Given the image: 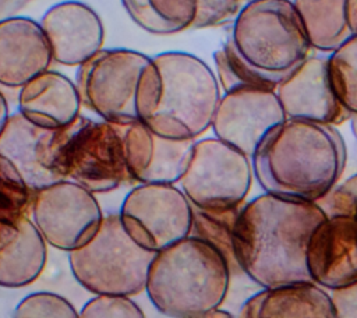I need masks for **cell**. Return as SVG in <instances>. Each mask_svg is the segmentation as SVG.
<instances>
[{"label":"cell","mask_w":357,"mask_h":318,"mask_svg":"<svg viewBox=\"0 0 357 318\" xmlns=\"http://www.w3.org/2000/svg\"><path fill=\"white\" fill-rule=\"evenodd\" d=\"M325 218L318 202L265 191L244 202L233 229L240 272L257 287L311 280L305 250L312 230Z\"/></svg>","instance_id":"cell-1"},{"label":"cell","mask_w":357,"mask_h":318,"mask_svg":"<svg viewBox=\"0 0 357 318\" xmlns=\"http://www.w3.org/2000/svg\"><path fill=\"white\" fill-rule=\"evenodd\" d=\"M346 159L336 126L296 119L273 126L251 156L265 192L307 202L321 201L339 183Z\"/></svg>","instance_id":"cell-2"},{"label":"cell","mask_w":357,"mask_h":318,"mask_svg":"<svg viewBox=\"0 0 357 318\" xmlns=\"http://www.w3.org/2000/svg\"><path fill=\"white\" fill-rule=\"evenodd\" d=\"M231 276L225 255L206 240L190 234L155 252L145 292L163 315L206 318L225 303Z\"/></svg>","instance_id":"cell-3"},{"label":"cell","mask_w":357,"mask_h":318,"mask_svg":"<svg viewBox=\"0 0 357 318\" xmlns=\"http://www.w3.org/2000/svg\"><path fill=\"white\" fill-rule=\"evenodd\" d=\"M152 59L162 77V91L156 110L142 123L167 138L198 139L211 128L222 96L216 74L185 52H163Z\"/></svg>","instance_id":"cell-4"},{"label":"cell","mask_w":357,"mask_h":318,"mask_svg":"<svg viewBox=\"0 0 357 318\" xmlns=\"http://www.w3.org/2000/svg\"><path fill=\"white\" fill-rule=\"evenodd\" d=\"M230 39L251 66L278 78L312 49L293 0L247 1L233 18Z\"/></svg>","instance_id":"cell-5"},{"label":"cell","mask_w":357,"mask_h":318,"mask_svg":"<svg viewBox=\"0 0 357 318\" xmlns=\"http://www.w3.org/2000/svg\"><path fill=\"white\" fill-rule=\"evenodd\" d=\"M153 257L155 252L128 236L119 213H109L88 244L68 252V264L74 279L85 290L132 297L145 290Z\"/></svg>","instance_id":"cell-6"},{"label":"cell","mask_w":357,"mask_h":318,"mask_svg":"<svg viewBox=\"0 0 357 318\" xmlns=\"http://www.w3.org/2000/svg\"><path fill=\"white\" fill-rule=\"evenodd\" d=\"M124 128L106 120L78 116L60 128L54 169L93 194L109 192L131 180L124 148Z\"/></svg>","instance_id":"cell-7"},{"label":"cell","mask_w":357,"mask_h":318,"mask_svg":"<svg viewBox=\"0 0 357 318\" xmlns=\"http://www.w3.org/2000/svg\"><path fill=\"white\" fill-rule=\"evenodd\" d=\"M151 59L131 49L102 47L78 66L75 85L82 106L119 126L139 121L138 91Z\"/></svg>","instance_id":"cell-8"},{"label":"cell","mask_w":357,"mask_h":318,"mask_svg":"<svg viewBox=\"0 0 357 318\" xmlns=\"http://www.w3.org/2000/svg\"><path fill=\"white\" fill-rule=\"evenodd\" d=\"M252 179L251 158L213 135L195 139L178 184L192 206L222 211L245 202Z\"/></svg>","instance_id":"cell-9"},{"label":"cell","mask_w":357,"mask_h":318,"mask_svg":"<svg viewBox=\"0 0 357 318\" xmlns=\"http://www.w3.org/2000/svg\"><path fill=\"white\" fill-rule=\"evenodd\" d=\"M119 218L138 245L158 252L191 234L192 204L176 184H138L124 197Z\"/></svg>","instance_id":"cell-10"},{"label":"cell","mask_w":357,"mask_h":318,"mask_svg":"<svg viewBox=\"0 0 357 318\" xmlns=\"http://www.w3.org/2000/svg\"><path fill=\"white\" fill-rule=\"evenodd\" d=\"M103 212L95 194L64 179L35 191L31 218L52 247L73 251L88 244L100 229Z\"/></svg>","instance_id":"cell-11"},{"label":"cell","mask_w":357,"mask_h":318,"mask_svg":"<svg viewBox=\"0 0 357 318\" xmlns=\"http://www.w3.org/2000/svg\"><path fill=\"white\" fill-rule=\"evenodd\" d=\"M284 119L275 89L240 88L222 93L211 128L251 158L265 134Z\"/></svg>","instance_id":"cell-12"},{"label":"cell","mask_w":357,"mask_h":318,"mask_svg":"<svg viewBox=\"0 0 357 318\" xmlns=\"http://www.w3.org/2000/svg\"><path fill=\"white\" fill-rule=\"evenodd\" d=\"M305 265L311 280L328 292L357 282V218L326 215L310 236Z\"/></svg>","instance_id":"cell-13"},{"label":"cell","mask_w":357,"mask_h":318,"mask_svg":"<svg viewBox=\"0 0 357 318\" xmlns=\"http://www.w3.org/2000/svg\"><path fill=\"white\" fill-rule=\"evenodd\" d=\"M286 119L310 120L339 126L350 120V113L336 98L329 75L328 60L308 56L290 70L275 89Z\"/></svg>","instance_id":"cell-14"},{"label":"cell","mask_w":357,"mask_h":318,"mask_svg":"<svg viewBox=\"0 0 357 318\" xmlns=\"http://www.w3.org/2000/svg\"><path fill=\"white\" fill-rule=\"evenodd\" d=\"M195 139L159 135L142 121L124 128L126 160L131 181L177 184L190 163Z\"/></svg>","instance_id":"cell-15"},{"label":"cell","mask_w":357,"mask_h":318,"mask_svg":"<svg viewBox=\"0 0 357 318\" xmlns=\"http://www.w3.org/2000/svg\"><path fill=\"white\" fill-rule=\"evenodd\" d=\"M50 46L53 61L79 66L102 49L105 28L93 8L81 1L52 6L39 21Z\"/></svg>","instance_id":"cell-16"},{"label":"cell","mask_w":357,"mask_h":318,"mask_svg":"<svg viewBox=\"0 0 357 318\" xmlns=\"http://www.w3.org/2000/svg\"><path fill=\"white\" fill-rule=\"evenodd\" d=\"M59 131L36 126L17 110L0 134V153L14 163L33 191L64 180L54 169Z\"/></svg>","instance_id":"cell-17"},{"label":"cell","mask_w":357,"mask_h":318,"mask_svg":"<svg viewBox=\"0 0 357 318\" xmlns=\"http://www.w3.org/2000/svg\"><path fill=\"white\" fill-rule=\"evenodd\" d=\"M53 61L40 24L28 17L0 20V85L21 88Z\"/></svg>","instance_id":"cell-18"},{"label":"cell","mask_w":357,"mask_h":318,"mask_svg":"<svg viewBox=\"0 0 357 318\" xmlns=\"http://www.w3.org/2000/svg\"><path fill=\"white\" fill-rule=\"evenodd\" d=\"M47 243L31 216L0 219V286L8 289L33 283L43 272Z\"/></svg>","instance_id":"cell-19"},{"label":"cell","mask_w":357,"mask_h":318,"mask_svg":"<svg viewBox=\"0 0 357 318\" xmlns=\"http://www.w3.org/2000/svg\"><path fill=\"white\" fill-rule=\"evenodd\" d=\"M243 318H336L331 294L312 280L259 287L238 308Z\"/></svg>","instance_id":"cell-20"},{"label":"cell","mask_w":357,"mask_h":318,"mask_svg":"<svg viewBox=\"0 0 357 318\" xmlns=\"http://www.w3.org/2000/svg\"><path fill=\"white\" fill-rule=\"evenodd\" d=\"M81 107L75 82L50 68L24 84L18 92V112L45 128L70 126L79 116Z\"/></svg>","instance_id":"cell-21"},{"label":"cell","mask_w":357,"mask_h":318,"mask_svg":"<svg viewBox=\"0 0 357 318\" xmlns=\"http://www.w3.org/2000/svg\"><path fill=\"white\" fill-rule=\"evenodd\" d=\"M314 50L331 53L357 33V0H293Z\"/></svg>","instance_id":"cell-22"},{"label":"cell","mask_w":357,"mask_h":318,"mask_svg":"<svg viewBox=\"0 0 357 318\" xmlns=\"http://www.w3.org/2000/svg\"><path fill=\"white\" fill-rule=\"evenodd\" d=\"M128 17L153 35H173L192 28L197 0H121Z\"/></svg>","instance_id":"cell-23"},{"label":"cell","mask_w":357,"mask_h":318,"mask_svg":"<svg viewBox=\"0 0 357 318\" xmlns=\"http://www.w3.org/2000/svg\"><path fill=\"white\" fill-rule=\"evenodd\" d=\"M213 61L216 77L223 92L240 88L276 89V85L282 80L251 66L238 53L230 38L213 53Z\"/></svg>","instance_id":"cell-24"},{"label":"cell","mask_w":357,"mask_h":318,"mask_svg":"<svg viewBox=\"0 0 357 318\" xmlns=\"http://www.w3.org/2000/svg\"><path fill=\"white\" fill-rule=\"evenodd\" d=\"M240 206L222 211H209L192 206L191 234L206 240L218 248L227 259L231 275H243L237 266L233 250V229Z\"/></svg>","instance_id":"cell-25"},{"label":"cell","mask_w":357,"mask_h":318,"mask_svg":"<svg viewBox=\"0 0 357 318\" xmlns=\"http://www.w3.org/2000/svg\"><path fill=\"white\" fill-rule=\"evenodd\" d=\"M332 89L350 113L357 114V33L326 56Z\"/></svg>","instance_id":"cell-26"},{"label":"cell","mask_w":357,"mask_h":318,"mask_svg":"<svg viewBox=\"0 0 357 318\" xmlns=\"http://www.w3.org/2000/svg\"><path fill=\"white\" fill-rule=\"evenodd\" d=\"M33 195L14 163L0 153V219L31 216Z\"/></svg>","instance_id":"cell-27"},{"label":"cell","mask_w":357,"mask_h":318,"mask_svg":"<svg viewBox=\"0 0 357 318\" xmlns=\"http://www.w3.org/2000/svg\"><path fill=\"white\" fill-rule=\"evenodd\" d=\"M18 318H77L79 311L61 294L53 292H35L25 296L14 308Z\"/></svg>","instance_id":"cell-28"},{"label":"cell","mask_w":357,"mask_h":318,"mask_svg":"<svg viewBox=\"0 0 357 318\" xmlns=\"http://www.w3.org/2000/svg\"><path fill=\"white\" fill-rule=\"evenodd\" d=\"M84 318H142L141 307L126 294H95L79 310Z\"/></svg>","instance_id":"cell-29"},{"label":"cell","mask_w":357,"mask_h":318,"mask_svg":"<svg viewBox=\"0 0 357 318\" xmlns=\"http://www.w3.org/2000/svg\"><path fill=\"white\" fill-rule=\"evenodd\" d=\"M318 204L326 215L354 216L357 208V173L337 183Z\"/></svg>","instance_id":"cell-30"},{"label":"cell","mask_w":357,"mask_h":318,"mask_svg":"<svg viewBox=\"0 0 357 318\" xmlns=\"http://www.w3.org/2000/svg\"><path fill=\"white\" fill-rule=\"evenodd\" d=\"M243 0H197V17L192 28L216 26L234 18Z\"/></svg>","instance_id":"cell-31"},{"label":"cell","mask_w":357,"mask_h":318,"mask_svg":"<svg viewBox=\"0 0 357 318\" xmlns=\"http://www.w3.org/2000/svg\"><path fill=\"white\" fill-rule=\"evenodd\" d=\"M336 318H357V282L329 292Z\"/></svg>","instance_id":"cell-32"},{"label":"cell","mask_w":357,"mask_h":318,"mask_svg":"<svg viewBox=\"0 0 357 318\" xmlns=\"http://www.w3.org/2000/svg\"><path fill=\"white\" fill-rule=\"evenodd\" d=\"M10 117V110H8V103L3 95V92L0 91V134L3 132L7 121Z\"/></svg>","instance_id":"cell-33"},{"label":"cell","mask_w":357,"mask_h":318,"mask_svg":"<svg viewBox=\"0 0 357 318\" xmlns=\"http://www.w3.org/2000/svg\"><path fill=\"white\" fill-rule=\"evenodd\" d=\"M211 317H226V318H229V317H233V314L229 312L227 310H223L222 305H220V307H218V308H213V310L206 315V318H211Z\"/></svg>","instance_id":"cell-34"},{"label":"cell","mask_w":357,"mask_h":318,"mask_svg":"<svg viewBox=\"0 0 357 318\" xmlns=\"http://www.w3.org/2000/svg\"><path fill=\"white\" fill-rule=\"evenodd\" d=\"M354 216L357 218V208H356V212H354Z\"/></svg>","instance_id":"cell-35"}]
</instances>
